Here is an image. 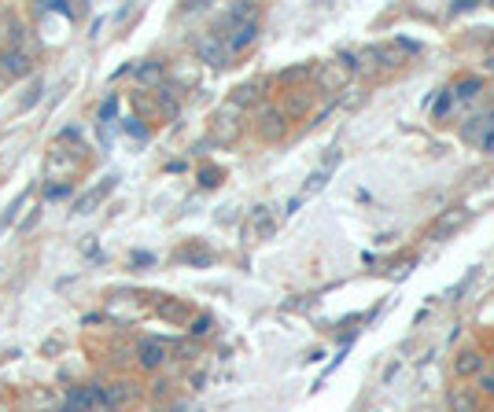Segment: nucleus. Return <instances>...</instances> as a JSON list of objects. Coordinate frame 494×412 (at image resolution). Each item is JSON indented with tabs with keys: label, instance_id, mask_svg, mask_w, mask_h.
I'll return each instance as SVG.
<instances>
[{
	"label": "nucleus",
	"instance_id": "obj_2",
	"mask_svg": "<svg viewBox=\"0 0 494 412\" xmlns=\"http://www.w3.org/2000/svg\"><path fill=\"white\" fill-rule=\"evenodd\" d=\"M255 34H258V26H255V23H236L233 37H229V48H233V52H240V48H247V44L255 41Z\"/></svg>",
	"mask_w": 494,
	"mask_h": 412
},
{
	"label": "nucleus",
	"instance_id": "obj_11",
	"mask_svg": "<svg viewBox=\"0 0 494 412\" xmlns=\"http://www.w3.org/2000/svg\"><path fill=\"white\" fill-rule=\"evenodd\" d=\"M483 390H487L490 398H494V375H483Z\"/></svg>",
	"mask_w": 494,
	"mask_h": 412
},
{
	"label": "nucleus",
	"instance_id": "obj_5",
	"mask_svg": "<svg viewBox=\"0 0 494 412\" xmlns=\"http://www.w3.org/2000/svg\"><path fill=\"white\" fill-rule=\"evenodd\" d=\"M450 412H476V394L465 387H454L450 390Z\"/></svg>",
	"mask_w": 494,
	"mask_h": 412
},
{
	"label": "nucleus",
	"instance_id": "obj_7",
	"mask_svg": "<svg viewBox=\"0 0 494 412\" xmlns=\"http://www.w3.org/2000/svg\"><path fill=\"white\" fill-rule=\"evenodd\" d=\"M476 92H480V81H476V77H472V81H461V85H457V96H461V100H472Z\"/></svg>",
	"mask_w": 494,
	"mask_h": 412
},
{
	"label": "nucleus",
	"instance_id": "obj_8",
	"mask_svg": "<svg viewBox=\"0 0 494 412\" xmlns=\"http://www.w3.org/2000/svg\"><path fill=\"white\" fill-rule=\"evenodd\" d=\"M480 122H483V118H480ZM480 147H483V151H487V155H494V129H487V125H483V137H480Z\"/></svg>",
	"mask_w": 494,
	"mask_h": 412
},
{
	"label": "nucleus",
	"instance_id": "obj_10",
	"mask_svg": "<svg viewBox=\"0 0 494 412\" xmlns=\"http://www.w3.org/2000/svg\"><path fill=\"white\" fill-rule=\"evenodd\" d=\"M207 327H210V320L203 317V320H195V327H192V332H195V335H203V332H207Z\"/></svg>",
	"mask_w": 494,
	"mask_h": 412
},
{
	"label": "nucleus",
	"instance_id": "obj_1",
	"mask_svg": "<svg viewBox=\"0 0 494 412\" xmlns=\"http://www.w3.org/2000/svg\"><path fill=\"white\" fill-rule=\"evenodd\" d=\"M480 368H483V357L476 354V350H465V354L454 361V375H457V379H469V375H476Z\"/></svg>",
	"mask_w": 494,
	"mask_h": 412
},
{
	"label": "nucleus",
	"instance_id": "obj_9",
	"mask_svg": "<svg viewBox=\"0 0 494 412\" xmlns=\"http://www.w3.org/2000/svg\"><path fill=\"white\" fill-rule=\"evenodd\" d=\"M8 63H11V70H15V74H26V59H23V56H11Z\"/></svg>",
	"mask_w": 494,
	"mask_h": 412
},
{
	"label": "nucleus",
	"instance_id": "obj_6",
	"mask_svg": "<svg viewBox=\"0 0 494 412\" xmlns=\"http://www.w3.org/2000/svg\"><path fill=\"white\" fill-rule=\"evenodd\" d=\"M140 365H147V368L162 365V346H159V342H144V346H140Z\"/></svg>",
	"mask_w": 494,
	"mask_h": 412
},
{
	"label": "nucleus",
	"instance_id": "obj_4",
	"mask_svg": "<svg viewBox=\"0 0 494 412\" xmlns=\"http://www.w3.org/2000/svg\"><path fill=\"white\" fill-rule=\"evenodd\" d=\"M200 52H203V59L210 63V67H225V48H222V41H218V37L200 41Z\"/></svg>",
	"mask_w": 494,
	"mask_h": 412
},
{
	"label": "nucleus",
	"instance_id": "obj_3",
	"mask_svg": "<svg viewBox=\"0 0 494 412\" xmlns=\"http://www.w3.org/2000/svg\"><path fill=\"white\" fill-rule=\"evenodd\" d=\"M465 218H469L465 210H457V213H442V218H439V221L432 225V232H428V236H432V239H442V236L450 232V228H457V225L465 221Z\"/></svg>",
	"mask_w": 494,
	"mask_h": 412
}]
</instances>
